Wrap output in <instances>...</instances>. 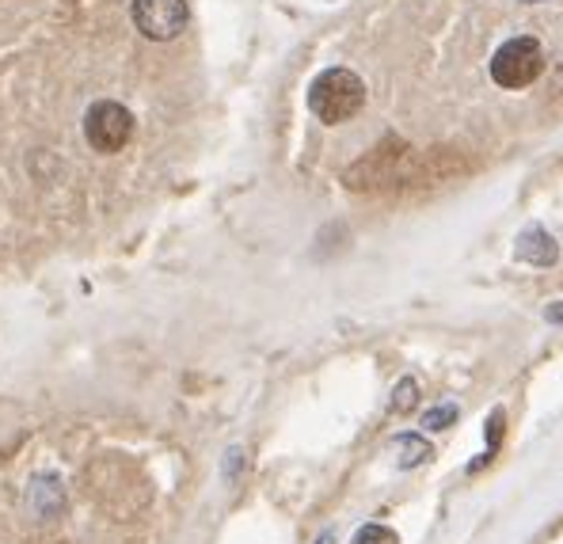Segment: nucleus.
<instances>
[{
    "instance_id": "obj_2",
    "label": "nucleus",
    "mask_w": 563,
    "mask_h": 544,
    "mask_svg": "<svg viewBox=\"0 0 563 544\" xmlns=\"http://www.w3.org/2000/svg\"><path fill=\"white\" fill-rule=\"evenodd\" d=\"M541 73H544V49L529 35H518V38H510V43H503L492 57V80L499 88H507V92L529 88Z\"/></svg>"
},
{
    "instance_id": "obj_8",
    "label": "nucleus",
    "mask_w": 563,
    "mask_h": 544,
    "mask_svg": "<svg viewBox=\"0 0 563 544\" xmlns=\"http://www.w3.org/2000/svg\"><path fill=\"white\" fill-rule=\"evenodd\" d=\"M453 423H457V403H445V408H434L422 415V426H427V431H450Z\"/></svg>"
},
{
    "instance_id": "obj_5",
    "label": "nucleus",
    "mask_w": 563,
    "mask_h": 544,
    "mask_svg": "<svg viewBox=\"0 0 563 544\" xmlns=\"http://www.w3.org/2000/svg\"><path fill=\"white\" fill-rule=\"evenodd\" d=\"M518 259L529 263V267H552L560 259V247L541 225H533L518 236Z\"/></svg>"
},
{
    "instance_id": "obj_12",
    "label": "nucleus",
    "mask_w": 563,
    "mask_h": 544,
    "mask_svg": "<svg viewBox=\"0 0 563 544\" xmlns=\"http://www.w3.org/2000/svg\"><path fill=\"white\" fill-rule=\"evenodd\" d=\"M526 4H541V0H526Z\"/></svg>"
},
{
    "instance_id": "obj_3",
    "label": "nucleus",
    "mask_w": 563,
    "mask_h": 544,
    "mask_svg": "<svg viewBox=\"0 0 563 544\" xmlns=\"http://www.w3.org/2000/svg\"><path fill=\"white\" fill-rule=\"evenodd\" d=\"M134 137V114L114 99H99L85 114V142L96 153H119Z\"/></svg>"
},
{
    "instance_id": "obj_11",
    "label": "nucleus",
    "mask_w": 563,
    "mask_h": 544,
    "mask_svg": "<svg viewBox=\"0 0 563 544\" xmlns=\"http://www.w3.org/2000/svg\"><path fill=\"white\" fill-rule=\"evenodd\" d=\"M317 544H335V537H331V533H324V537H320Z\"/></svg>"
},
{
    "instance_id": "obj_4",
    "label": "nucleus",
    "mask_w": 563,
    "mask_h": 544,
    "mask_svg": "<svg viewBox=\"0 0 563 544\" xmlns=\"http://www.w3.org/2000/svg\"><path fill=\"white\" fill-rule=\"evenodd\" d=\"M130 15H134V27L145 38H153V43H172V38H179L190 20L187 0H134Z\"/></svg>"
},
{
    "instance_id": "obj_6",
    "label": "nucleus",
    "mask_w": 563,
    "mask_h": 544,
    "mask_svg": "<svg viewBox=\"0 0 563 544\" xmlns=\"http://www.w3.org/2000/svg\"><path fill=\"white\" fill-rule=\"evenodd\" d=\"M393 449L400 453V468H416L430 460V442H422L419 434H400V438L393 442Z\"/></svg>"
},
{
    "instance_id": "obj_7",
    "label": "nucleus",
    "mask_w": 563,
    "mask_h": 544,
    "mask_svg": "<svg viewBox=\"0 0 563 544\" xmlns=\"http://www.w3.org/2000/svg\"><path fill=\"white\" fill-rule=\"evenodd\" d=\"M416 400H419V385L411 381V377H404V381L396 385L393 403H388V408H393L396 415H404V411H411V408H416Z\"/></svg>"
},
{
    "instance_id": "obj_1",
    "label": "nucleus",
    "mask_w": 563,
    "mask_h": 544,
    "mask_svg": "<svg viewBox=\"0 0 563 544\" xmlns=\"http://www.w3.org/2000/svg\"><path fill=\"white\" fill-rule=\"evenodd\" d=\"M366 107V85L351 69H324L309 88V111L328 126L354 119Z\"/></svg>"
},
{
    "instance_id": "obj_9",
    "label": "nucleus",
    "mask_w": 563,
    "mask_h": 544,
    "mask_svg": "<svg viewBox=\"0 0 563 544\" xmlns=\"http://www.w3.org/2000/svg\"><path fill=\"white\" fill-rule=\"evenodd\" d=\"M351 544H396V533L388 530V525H380V522H369V525H362V530L354 533Z\"/></svg>"
},
{
    "instance_id": "obj_10",
    "label": "nucleus",
    "mask_w": 563,
    "mask_h": 544,
    "mask_svg": "<svg viewBox=\"0 0 563 544\" xmlns=\"http://www.w3.org/2000/svg\"><path fill=\"white\" fill-rule=\"evenodd\" d=\"M544 317L552 320V324H563V301H556V304H549V312Z\"/></svg>"
}]
</instances>
